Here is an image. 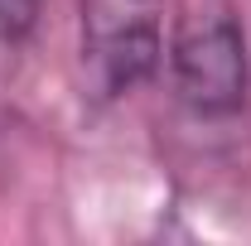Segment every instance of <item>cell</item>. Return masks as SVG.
<instances>
[{
  "instance_id": "obj_3",
  "label": "cell",
  "mask_w": 251,
  "mask_h": 246,
  "mask_svg": "<svg viewBox=\"0 0 251 246\" xmlns=\"http://www.w3.org/2000/svg\"><path fill=\"white\" fill-rule=\"evenodd\" d=\"M39 5L44 0H0V82L15 73L20 49L29 44L34 25H39Z\"/></svg>"
},
{
  "instance_id": "obj_2",
  "label": "cell",
  "mask_w": 251,
  "mask_h": 246,
  "mask_svg": "<svg viewBox=\"0 0 251 246\" xmlns=\"http://www.w3.org/2000/svg\"><path fill=\"white\" fill-rule=\"evenodd\" d=\"M164 58V0H82V73L97 97L150 82Z\"/></svg>"
},
{
  "instance_id": "obj_1",
  "label": "cell",
  "mask_w": 251,
  "mask_h": 246,
  "mask_svg": "<svg viewBox=\"0 0 251 246\" xmlns=\"http://www.w3.org/2000/svg\"><path fill=\"white\" fill-rule=\"evenodd\" d=\"M174 92L193 116H232L247 101L251 63L232 0H188L164 44Z\"/></svg>"
}]
</instances>
